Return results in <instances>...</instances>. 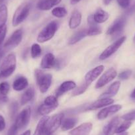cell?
<instances>
[{"mask_svg":"<svg viewBox=\"0 0 135 135\" xmlns=\"http://www.w3.org/2000/svg\"><path fill=\"white\" fill-rule=\"evenodd\" d=\"M16 56L13 53L9 54L0 66V76L7 78L11 76L16 69Z\"/></svg>","mask_w":135,"mask_h":135,"instance_id":"cell-1","label":"cell"},{"mask_svg":"<svg viewBox=\"0 0 135 135\" xmlns=\"http://www.w3.org/2000/svg\"><path fill=\"white\" fill-rule=\"evenodd\" d=\"M64 119V113L54 115L51 118L49 117L44 128L43 135H52L61 126Z\"/></svg>","mask_w":135,"mask_h":135,"instance_id":"cell-2","label":"cell"},{"mask_svg":"<svg viewBox=\"0 0 135 135\" xmlns=\"http://www.w3.org/2000/svg\"><path fill=\"white\" fill-rule=\"evenodd\" d=\"M58 28V23L56 21L50 22L38 34L37 41L41 43L47 42L55 35Z\"/></svg>","mask_w":135,"mask_h":135,"instance_id":"cell-3","label":"cell"},{"mask_svg":"<svg viewBox=\"0 0 135 135\" xmlns=\"http://www.w3.org/2000/svg\"><path fill=\"white\" fill-rule=\"evenodd\" d=\"M35 77L41 92L42 93H46L52 84V75L50 74H45L41 70H36Z\"/></svg>","mask_w":135,"mask_h":135,"instance_id":"cell-4","label":"cell"},{"mask_svg":"<svg viewBox=\"0 0 135 135\" xmlns=\"http://www.w3.org/2000/svg\"><path fill=\"white\" fill-rule=\"evenodd\" d=\"M30 8V4L28 3H22L18 7L13 17L12 24L14 27L19 25L27 19L29 14Z\"/></svg>","mask_w":135,"mask_h":135,"instance_id":"cell-5","label":"cell"},{"mask_svg":"<svg viewBox=\"0 0 135 135\" xmlns=\"http://www.w3.org/2000/svg\"><path fill=\"white\" fill-rule=\"evenodd\" d=\"M23 39V31L17 29L11 35L3 45L5 51H8L16 48L21 42Z\"/></svg>","mask_w":135,"mask_h":135,"instance_id":"cell-6","label":"cell"},{"mask_svg":"<svg viewBox=\"0 0 135 135\" xmlns=\"http://www.w3.org/2000/svg\"><path fill=\"white\" fill-rule=\"evenodd\" d=\"M126 39H127V37H122L118 40H117L116 41H115L113 43L109 46L103 52L101 53V55L99 56V59L101 60H103L109 58L111 56H112L114 53L117 51L118 49L122 46V45L124 43Z\"/></svg>","mask_w":135,"mask_h":135,"instance_id":"cell-7","label":"cell"},{"mask_svg":"<svg viewBox=\"0 0 135 135\" xmlns=\"http://www.w3.org/2000/svg\"><path fill=\"white\" fill-rule=\"evenodd\" d=\"M31 115V109L29 107H26L17 115L14 124L18 130L22 129L27 127L30 121Z\"/></svg>","mask_w":135,"mask_h":135,"instance_id":"cell-8","label":"cell"},{"mask_svg":"<svg viewBox=\"0 0 135 135\" xmlns=\"http://www.w3.org/2000/svg\"><path fill=\"white\" fill-rule=\"evenodd\" d=\"M126 22H127V19L124 16L117 19L113 22V23L109 27L107 31V35L114 36L120 34L125 27Z\"/></svg>","mask_w":135,"mask_h":135,"instance_id":"cell-9","label":"cell"},{"mask_svg":"<svg viewBox=\"0 0 135 135\" xmlns=\"http://www.w3.org/2000/svg\"><path fill=\"white\" fill-rule=\"evenodd\" d=\"M117 76V71L113 68H111L107 70L102 76H101L99 80L97 81V84L95 85L96 89L103 88L107 84L111 82L112 80L116 78Z\"/></svg>","mask_w":135,"mask_h":135,"instance_id":"cell-10","label":"cell"},{"mask_svg":"<svg viewBox=\"0 0 135 135\" xmlns=\"http://www.w3.org/2000/svg\"><path fill=\"white\" fill-rule=\"evenodd\" d=\"M121 108L122 106L119 104L113 105H111L109 107H105V108L101 110L98 113V114H97V119H99V120H103V119L108 117L109 115L116 113L117 112L120 111Z\"/></svg>","mask_w":135,"mask_h":135,"instance_id":"cell-11","label":"cell"},{"mask_svg":"<svg viewBox=\"0 0 135 135\" xmlns=\"http://www.w3.org/2000/svg\"><path fill=\"white\" fill-rule=\"evenodd\" d=\"M104 68H105L103 65H99L89 71L85 76V82L88 85H90L101 75V74L104 70Z\"/></svg>","mask_w":135,"mask_h":135,"instance_id":"cell-12","label":"cell"},{"mask_svg":"<svg viewBox=\"0 0 135 135\" xmlns=\"http://www.w3.org/2000/svg\"><path fill=\"white\" fill-rule=\"evenodd\" d=\"M58 61L56 59L54 54L48 53L45 54L41 60V66L42 69H50L52 68L56 67Z\"/></svg>","mask_w":135,"mask_h":135,"instance_id":"cell-13","label":"cell"},{"mask_svg":"<svg viewBox=\"0 0 135 135\" xmlns=\"http://www.w3.org/2000/svg\"><path fill=\"white\" fill-rule=\"evenodd\" d=\"M93 125L91 123H85L80 124L70 132L69 135H89Z\"/></svg>","mask_w":135,"mask_h":135,"instance_id":"cell-14","label":"cell"},{"mask_svg":"<svg viewBox=\"0 0 135 135\" xmlns=\"http://www.w3.org/2000/svg\"><path fill=\"white\" fill-rule=\"evenodd\" d=\"M76 87V84L74 81H66L62 83L58 89L56 91V96L57 97H60V96L62 95L64 93L66 92L72 90V89H75Z\"/></svg>","mask_w":135,"mask_h":135,"instance_id":"cell-15","label":"cell"},{"mask_svg":"<svg viewBox=\"0 0 135 135\" xmlns=\"http://www.w3.org/2000/svg\"><path fill=\"white\" fill-rule=\"evenodd\" d=\"M119 124V119L118 117L111 119V121L103 128V133L105 135H114Z\"/></svg>","mask_w":135,"mask_h":135,"instance_id":"cell-16","label":"cell"},{"mask_svg":"<svg viewBox=\"0 0 135 135\" xmlns=\"http://www.w3.org/2000/svg\"><path fill=\"white\" fill-rule=\"evenodd\" d=\"M62 0H41L37 3V7L42 11H48L57 6Z\"/></svg>","mask_w":135,"mask_h":135,"instance_id":"cell-17","label":"cell"},{"mask_svg":"<svg viewBox=\"0 0 135 135\" xmlns=\"http://www.w3.org/2000/svg\"><path fill=\"white\" fill-rule=\"evenodd\" d=\"M81 22V14L78 10H74L69 21V27L71 29H75L79 27Z\"/></svg>","mask_w":135,"mask_h":135,"instance_id":"cell-18","label":"cell"},{"mask_svg":"<svg viewBox=\"0 0 135 135\" xmlns=\"http://www.w3.org/2000/svg\"><path fill=\"white\" fill-rule=\"evenodd\" d=\"M120 87V81H115V82L113 83V84L110 85V87L108 88L107 91L105 92L101 97H102V98H111V97H113V96H115V95H117V93H118Z\"/></svg>","mask_w":135,"mask_h":135,"instance_id":"cell-19","label":"cell"},{"mask_svg":"<svg viewBox=\"0 0 135 135\" xmlns=\"http://www.w3.org/2000/svg\"><path fill=\"white\" fill-rule=\"evenodd\" d=\"M28 85V82L27 79L25 77L21 76V77L17 78L13 84V88L14 90L20 91L23 90L25 88H27Z\"/></svg>","mask_w":135,"mask_h":135,"instance_id":"cell-20","label":"cell"},{"mask_svg":"<svg viewBox=\"0 0 135 135\" xmlns=\"http://www.w3.org/2000/svg\"><path fill=\"white\" fill-rule=\"evenodd\" d=\"M93 15L95 21L97 23H105L109 17V14L101 8L98 9Z\"/></svg>","mask_w":135,"mask_h":135,"instance_id":"cell-21","label":"cell"},{"mask_svg":"<svg viewBox=\"0 0 135 135\" xmlns=\"http://www.w3.org/2000/svg\"><path fill=\"white\" fill-rule=\"evenodd\" d=\"M113 103L114 100L111 98H101L94 102V103H93L91 105L89 109H99L101 107H104L105 106L112 105Z\"/></svg>","mask_w":135,"mask_h":135,"instance_id":"cell-22","label":"cell"},{"mask_svg":"<svg viewBox=\"0 0 135 135\" xmlns=\"http://www.w3.org/2000/svg\"><path fill=\"white\" fill-rule=\"evenodd\" d=\"M78 121V119L75 117L67 118V119H63L62 124H61L62 130L63 131H66L72 129L76 126Z\"/></svg>","mask_w":135,"mask_h":135,"instance_id":"cell-23","label":"cell"},{"mask_svg":"<svg viewBox=\"0 0 135 135\" xmlns=\"http://www.w3.org/2000/svg\"><path fill=\"white\" fill-rule=\"evenodd\" d=\"M35 96V90L33 88H29L24 92L21 98V105H25L33 99Z\"/></svg>","mask_w":135,"mask_h":135,"instance_id":"cell-24","label":"cell"},{"mask_svg":"<svg viewBox=\"0 0 135 135\" xmlns=\"http://www.w3.org/2000/svg\"><path fill=\"white\" fill-rule=\"evenodd\" d=\"M86 36H88L87 35V29L81 30V31L76 32L74 35H73L71 37L68 43H69V45H74V44H76L77 42H80L81 40L85 38Z\"/></svg>","mask_w":135,"mask_h":135,"instance_id":"cell-25","label":"cell"},{"mask_svg":"<svg viewBox=\"0 0 135 135\" xmlns=\"http://www.w3.org/2000/svg\"><path fill=\"white\" fill-rule=\"evenodd\" d=\"M49 119V117L45 116L39 120L38 124L37 126L35 133L33 135H43L44 133V128H45V125L46 124V121L48 119Z\"/></svg>","mask_w":135,"mask_h":135,"instance_id":"cell-26","label":"cell"},{"mask_svg":"<svg viewBox=\"0 0 135 135\" xmlns=\"http://www.w3.org/2000/svg\"><path fill=\"white\" fill-rule=\"evenodd\" d=\"M8 10L6 5L3 4L0 6V27L6 25L7 20Z\"/></svg>","mask_w":135,"mask_h":135,"instance_id":"cell-27","label":"cell"},{"mask_svg":"<svg viewBox=\"0 0 135 135\" xmlns=\"http://www.w3.org/2000/svg\"><path fill=\"white\" fill-rule=\"evenodd\" d=\"M57 107H55V106L49 105H45L43 103L39 107L38 109V112L40 115L45 116V115H47L48 114L52 112Z\"/></svg>","mask_w":135,"mask_h":135,"instance_id":"cell-28","label":"cell"},{"mask_svg":"<svg viewBox=\"0 0 135 135\" xmlns=\"http://www.w3.org/2000/svg\"><path fill=\"white\" fill-rule=\"evenodd\" d=\"M68 13L67 10L63 7H57L52 10V14L53 16L57 18H62L66 16Z\"/></svg>","mask_w":135,"mask_h":135,"instance_id":"cell-29","label":"cell"},{"mask_svg":"<svg viewBox=\"0 0 135 135\" xmlns=\"http://www.w3.org/2000/svg\"><path fill=\"white\" fill-rule=\"evenodd\" d=\"M41 52H42V50H41V48L39 45L35 43L32 45L31 49V54L32 58H38V56H41Z\"/></svg>","mask_w":135,"mask_h":135,"instance_id":"cell-30","label":"cell"},{"mask_svg":"<svg viewBox=\"0 0 135 135\" xmlns=\"http://www.w3.org/2000/svg\"><path fill=\"white\" fill-rule=\"evenodd\" d=\"M101 29L98 25L90 26L88 29H87V35L88 36H95L101 33Z\"/></svg>","mask_w":135,"mask_h":135,"instance_id":"cell-31","label":"cell"},{"mask_svg":"<svg viewBox=\"0 0 135 135\" xmlns=\"http://www.w3.org/2000/svg\"><path fill=\"white\" fill-rule=\"evenodd\" d=\"M19 109V104L17 101H13L10 104L9 106V114L11 119H14L16 117Z\"/></svg>","mask_w":135,"mask_h":135,"instance_id":"cell-32","label":"cell"},{"mask_svg":"<svg viewBox=\"0 0 135 135\" xmlns=\"http://www.w3.org/2000/svg\"><path fill=\"white\" fill-rule=\"evenodd\" d=\"M44 104L49 105L55 106V107H58V101L57 99L56 96L50 95L46 97L44 101Z\"/></svg>","mask_w":135,"mask_h":135,"instance_id":"cell-33","label":"cell"},{"mask_svg":"<svg viewBox=\"0 0 135 135\" xmlns=\"http://www.w3.org/2000/svg\"><path fill=\"white\" fill-rule=\"evenodd\" d=\"M131 124H132L131 121H126L125 120L124 123H122L120 125L118 126L117 128L116 131H115V133L120 134L126 131H127V130L131 127Z\"/></svg>","mask_w":135,"mask_h":135,"instance_id":"cell-34","label":"cell"},{"mask_svg":"<svg viewBox=\"0 0 135 135\" xmlns=\"http://www.w3.org/2000/svg\"><path fill=\"white\" fill-rule=\"evenodd\" d=\"M89 85H88L86 83H84L82 85H80V87H78V88L75 89L72 92V95L73 96H78L80 95H81L82 93H84L85 91L87 90L88 88L89 87Z\"/></svg>","mask_w":135,"mask_h":135,"instance_id":"cell-35","label":"cell"},{"mask_svg":"<svg viewBox=\"0 0 135 135\" xmlns=\"http://www.w3.org/2000/svg\"><path fill=\"white\" fill-rule=\"evenodd\" d=\"M9 89L10 85L7 82L4 81V82H2L0 84V93H1L7 95V94L9 91Z\"/></svg>","mask_w":135,"mask_h":135,"instance_id":"cell-36","label":"cell"},{"mask_svg":"<svg viewBox=\"0 0 135 135\" xmlns=\"http://www.w3.org/2000/svg\"><path fill=\"white\" fill-rule=\"evenodd\" d=\"M7 33V26L6 25L0 27V46L3 43Z\"/></svg>","mask_w":135,"mask_h":135,"instance_id":"cell-37","label":"cell"},{"mask_svg":"<svg viewBox=\"0 0 135 135\" xmlns=\"http://www.w3.org/2000/svg\"><path fill=\"white\" fill-rule=\"evenodd\" d=\"M122 119L126 121H131V120H135V110L131 111L128 113L125 114L122 116Z\"/></svg>","mask_w":135,"mask_h":135,"instance_id":"cell-38","label":"cell"},{"mask_svg":"<svg viewBox=\"0 0 135 135\" xmlns=\"http://www.w3.org/2000/svg\"><path fill=\"white\" fill-rule=\"evenodd\" d=\"M131 74H132V71L130 70H127L123 71L121 73L119 74L118 77L121 80H127L131 77Z\"/></svg>","mask_w":135,"mask_h":135,"instance_id":"cell-39","label":"cell"},{"mask_svg":"<svg viewBox=\"0 0 135 135\" xmlns=\"http://www.w3.org/2000/svg\"><path fill=\"white\" fill-rule=\"evenodd\" d=\"M118 4L123 9H127L130 6V0H117Z\"/></svg>","mask_w":135,"mask_h":135,"instance_id":"cell-40","label":"cell"},{"mask_svg":"<svg viewBox=\"0 0 135 135\" xmlns=\"http://www.w3.org/2000/svg\"><path fill=\"white\" fill-rule=\"evenodd\" d=\"M18 132V129L15 125V124H13L10 128L9 129L8 132H7V135H17Z\"/></svg>","mask_w":135,"mask_h":135,"instance_id":"cell-41","label":"cell"},{"mask_svg":"<svg viewBox=\"0 0 135 135\" xmlns=\"http://www.w3.org/2000/svg\"><path fill=\"white\" fill-rule=\"evenodd\" d=\"M6 128V120L3 117L0 115V132L3 131Z\"/></svg>","mask_w":135,"mask_h":135,"instance_id":"cell-42","label":"cell"},{"mask_svg":"<svg viewBox=\"0 0 135 135\" xmlns=\"http://www.w3.org/2000/svg\"><path fill=\"white\" fill-rule=\"evenodd\" d=\"M88 24H89V27H90V26L97 25V23H96L95 21L93 15H89V17H88Z\"/></svg>","mask_w":135,"mask_h":135,"instance_id":"cell-43","label":"cell"},{"mask_svg":"<svg viewBox=\"0 0 135 135\" xmlns=\"http://www.w3.org/2000/svg\"><path fill=\"white\" fill-rule=\"evenodd\" d=\"M8 99L9 98L7 97V95L0 93V103H7V101H8Z\"/></svg>","mask_w":135,"mask_h":135,"instance_id":"cell-44","label":"cell"},{"mask_svg":"<svg viewBox=\"0 0 135 135\" xmlns=\"http://www.w3.org/2000/svg\"><path fill=\"white\" fill-rule=\"evenodd\" d=\"M5 52L6 51L4 50V49L0 47V60L2 59V58L3 57V56L4 55Z\"/></svg>","mask_w":135,"mask_h":135,"instance_id":"cell-45","label":"cell"},{"mask_svg":"<svg viewBox=\"0 0 135 135\" xmlns=\"http://www.w3.org/2000/svg\"><path fill=\"white\" fill-rule=\"evenodd\" d=\"M81 0H70V3L72 5H76Z\"/></svg>","mask_w":135,"mask_h":135,"instance_id":"cell-46","label":"cell"},{"mask_svg":"<svg viewBox=\"0 0 135 135\" xmlns=\"http://www.w3.org/2000/svg\"><path fill=\"white\" fill-rule=\"evenodd\" d=\"M111 1H112V0H103V3H104L105 5H106V6H107V5L109 4V3H111Z\"/></svg>","mask_w":135,"mask_h":135,"instance_id":"cell-47","label":"cell"},{"mask_svg":"<svg viewBox=\"0 0 135 135\" xmlns=\"http://www.w3.org/2000/svg\"><path fill=\"white\" fill-rule=\"evenodd\" d=\"M21 135H31V131L30 130H27L25 132H23Z\"/></svg>","mask_w":135,"mask_h":135,"instance_id":"cell-48","label":"cell"},{"mask_svg":"<svg viewBox=\"0 0 135 135\" xmlns=\"http://www.w3.org/2000/svg\"><path fill=\"white\" fill-rule=\"evenodd\" d=\"M131 97H132V99H135V88H134V89L132 91V93H131Z\"/></svg>","mask_w":135,"mask_h":135,"instance_id":"cell-49","label":"cell"},{"mask_svg":"<svg viewBox=\"0 0 135 135\" xmlns=\"http://www.w3.org/2000/svg\"><path fill=\"white\" fill-rule=\"evenodd\" d=\"M118 135H128V132H123V133L119 134H118Z\"/></svg>","mask_w":135,"mask_h":135,"instance_id":"cell-50","label":"cell"},{"mask_svg":"<svg viewBox=\"0 0 135 135\" xmlns=\"http://www.w3.org/2000/svg\"><path fill=\"white\" fill-rule=\"evenodd\" d=\"M5 2V0H0V6H2V5H3V2Z\"/></svg>","mask_w":135,"mask_h":135,"instance_id":"cell-51","label":"cell"},{"mask_svg":"<svg viewBox=\"0 0 135 135\" xmlns=\"http://www.w3.org/2000/svg\"><path fill=\"white\" fill-rule=\"evenodd\" d=\"M133 41H134V42H135V36H134V38H133Z\"/></svg>","mask_w":135,"mask_h":135,"instance_id":"cell-52","label":"cell"},{"mask_svg":"<svg viewBox=\"0 0 135 135\" xmlns=\"http://www.w3.org/2000/svg\"><path fill=\"white\" fill-rule=\"evenodd\" d=\"M0 77H1V76H0Z\"/></svg>","mask_w":135,"mask_h":135,"instance_id":"cell-53","label":"cell"}]
</instances>
